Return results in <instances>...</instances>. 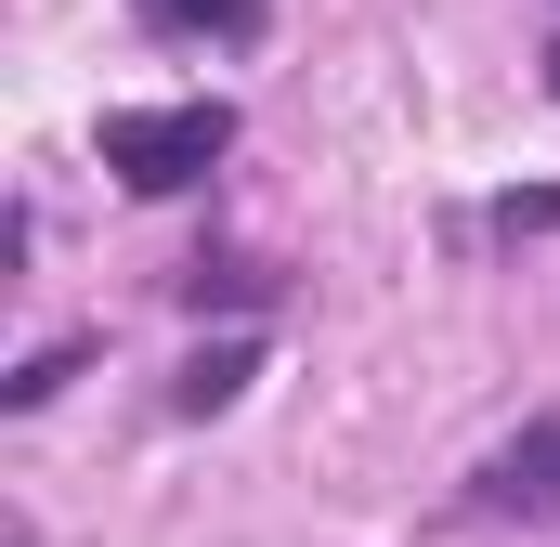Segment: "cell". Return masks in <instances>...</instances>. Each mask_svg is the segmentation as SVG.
<instances>
[{
	"instance_id": "obj_3",
	"label": "cell",
	"mask_w": 560,
	"mask_h": 547,
	"mask_svg": "<svg viewBox=\"0 0 560 547\" xmlns=\"http://www.w3.org/2000/svg\"><path fill=\"white\" fill-rule=\"evenodd\" d=\"M248 365H261V339H222V352H196V365L170 379V405H183V417H222L235 392H248Z\"/></svg>"
},
{
	"instance_id": "obj_1",
	"label": "cell",
	"mask_w": 560,
	"mask_h": 547,
	"mask_svg": "<svg viewBox=\"0 0 560 547\" xmlns=\"http://www.w3.org/2000/svg\"><path fill=\"white\" fill-rule=\"evenodd\" d=\"M92 156L131 183V196H183V183H209L222 156H235V105H105V131H92Z\"/></svg>"
},
{
	"instance_id": "obj_2",
	"label": "cell",
	"mask_w": 560,
	"mask_h": 547,
	"mask_svg": "<svg viewBox=\"0 0 560 547\" xmlns=\"http://www.w3.org/2000/svg\"><path fill=\"white\" fill-rule=\"evenodd\" d=\"M469 496H482L495 522H560V417H548V430H522V443H495Z\"/></svg>"
},
{
	"instance_id": "obj_4",
	"label": "cell",
	"mask_w": 560,
	"mask_h": 547,
	"mask_svg": "<svg viewBox=\"0 0 560 547\" xmlns=\"http://www.w3.org/2000/svg\"><path fill=\"white\" fill-rule=\"evenodd\" d=\"M143 26H170V39H248L261 0H143Z\"/></svg>"
},
{
	"instance_id": "obj_5",
	"label": "cell",
	"mask_w": 560,
	"mask_h": 547,
	"mask_svg": "<svg viewBox=\"0 0 560 547\" xmlns=\"http://www.w3.org/2000/svg\"><path fill=\"white\" fill-rule=\"evenodd\" d=\"M548 92H560V39H548Z\"/></svg>"
}]
</instances>
